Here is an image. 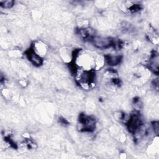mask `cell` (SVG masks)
Wrapping results in <instances>:
<instances>
[{
  "mask_svg": "<svg viewBox=\"0 0 159 159\" xmlns=\"http://www.w3.org/2000/svg\"><path fill=\"white\" fill-rule=\"evenodd\" d=\"M122 60V57L120 55H106L104 56V62L109 66H116L119 65Z\"/></svg>",
  "mask_w": 159,
  "mask_h": 159,
  "instance_id": "3957f363",
  "label": "cell"
},
{
  "mask_svg": "<svg viewBox=\"0 0 159 159\" xmlns=\"http://www.w3.org/2000/svg\"><path fill=\"white\" fill-rule=\"evenodd\" d=\"M152 129H153L154 132L158 135V131H159V124H158V121H154L152 122Z\"/></svg>",
  "mask_w": 159,
  "mask_h": 159,
  "instance_id": "5b68a950",
  "label": "cell"
},
{
  "mask_svg": "<svg viewBox=\"0 0 159 159\" xmlns=\"http://www.w3.org/2000/svg\"><path fill=\"white\" fill-rule=\"evenodd\" d=\"M26 56L30 63L36 66H40L43 64V60L42 57L35 52L33 47L30 48L26 52Z\"/></svg>",
  "mask_w": 159,
  "mask_h": 159,
  "instance_id": "7a4b0ae2",
  "label": "cell"
},
{
  "mask_svg": "<svg viewBox=\"0 0 159 159\" xmlns=\"http://www.w3.org/2000/svg\"><path fill=\"white\" fill-rule=\"evenodd\" d=\"M14 1L12 0H8V1H1L0 4L1 6L4 9H10L14 5Z\"/></svg>",
  "mask_w": 159,
  "mask_h": 159,
  "instance_id": "277c9868",
  "label": "cell"
},
{
  "mask_svg": "<svg viewBox=\"0 0 159 159\" xmlns=\"http://www.w3.org/2000/svg\"><path fill=\"white\" fill-rule=\"evenodd\" d=\"M91 41L96 48L101 50L113 47L114 44V39L111 37L94 36L93 37Z\"/></svg>",
  "mask_w": 159,
  "mask_h": 159,
  "instance_id": "6da1fadb",
  "label": "cell"
}]
</instances>
